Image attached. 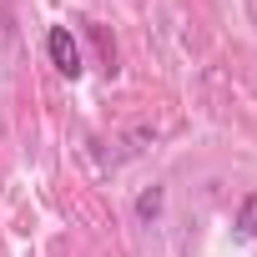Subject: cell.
I'll return each instance as SVG.
<instances>
[{
  "label": "cell",
  "mask_w": 257,
  "mask_h": 257,
  "mask_svg": "<svg viewBox=\"0 0 257 257\" xmlns=\"http://www.w3.org/2000/svg\"><path fill=\"white\" fill-rule=\"evenodd\" d=\"M46 56H51V66H56L66 81H76V76H81V46L71 41V31H66V26H51V36H46Z\"/></svg>",
  "instance_id": "obj_1"
},
{
  "label": "cell",
  "mask_w": 257,
  "mask_h": 257,
  "mask_svg": "<svg viewBox=\"0 0 257 257\" xmlns=\"http://www.w3.org/2000/svg\"><path fill=\"white\" fill-rule=\"evenodd\" d=\"M237 227H242V232H257V197H247V202H242V217H237Z\"/></svg>",
  "instance_id": "obj_2"
}]
</instances>
